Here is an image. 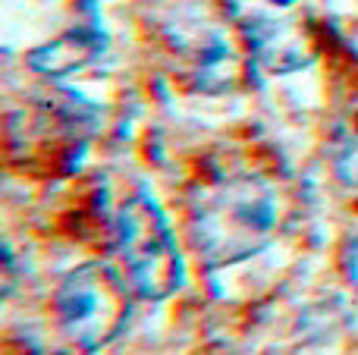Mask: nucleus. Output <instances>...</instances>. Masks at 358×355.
I'll use <instances>...</instances> for the list:
<instances>
[{
	"label": "nucleus",
	"instance_id": "nucleus-4",
	"mask_svg": "<svg viewBox=\"0 0 358 355\" xmlns=\"http://www.w3.org/2000/svg\"><path fill=\"white\" fill-rule=\"evenodd\" d=\"M242 29H245V41L252 54L273 73H296V69L308 66L315 57V44H311L308 31L292 19L248 16Z\"/></svg>",
	"mask_w": 358,
	"mask_h": 355
},
{
	"label": "nucleus",
	"instance_id": "nucleus-3",
	"mask_svg": "<svg viewBox=\"0 0 358 355\" xmlns=\"http://www.w3.org/2000/svg\"><path fill=\"white\" fill-rule=\"evenodd\" d=\"M117 249L129 283L142 299L161 302L182 287V255L164 211L145 195H132L117 217Z\"/></svg>",
	"mask_w": 358,
	"mask_h": 355
},
{
	"label": "nucleus",
	"instance_id": "nucleus-1",
	"mask_svg": "<svg viewBox=\"0 0 358 355\" xmlns=\"http://www.w3.org/2000/svg\"><path fill=\"white\" fill-rule=\"evenodd\" d=\"M283 198L261 176H227L208 186L189 211V239L198 261L229 268L258 255L280 230Z\"/></svg>",
	"mask_w": 358,
	"mask_h": 355
},
{
	"label": "nucleus",
	"instance_id": "nucleus-6",
	"mask_svg": "<svg viewBox=\"0 0 358 355\" xmlns=\"http://www.w3.org/2000/svg\"><path fill=\"white\" fill-rule=\"evenodd\" d=\"M343 274H346L349 287H352L358 296V236H352L343 245Z\"/></svg>",
	"mask_w": 358,
	"mask_h": 355
},
{
	"label": "nucleus",
	"instance_id": "nucleus-5",
	"mask_svg": "<svg viewBox=\"0 0 358 355\" xmlns=\"http://www.w3.org/2000/svg\"><path fill=\"white\" fill-rule=\"evenodd\" d=\"M104 48H107V35L98 29V22H88L63 31L48 44H38L25 57V63L41 75H69L92 66L104 54Z\"/></svg>",
	"mask_w": 358,
	"mask_h": 355
},
{
	"label": "nucleus",
	"instance_id": "nucleus-7",
	"mask_svg": "<svg viewBox=\"0 0 358 355\" xmlns=\"http://www.w3.org/2000/svg\"><path fill=\"white\" fill-rule=\"evenodd\" d=\"M258 3L271 6L273 13H286V10H292V6H296V0H258Z\"/></svg>",
	"mask_w": 358,
	"mask_h": 355
},
{
	"label": "nucleus",
	"instance_id": "nucleus-2",
	"mask_svg": "<svg viewBox=\"0 0 358 355\" xmlns=\"http://www.w3.org/2000/svg\"><path fill=\"white\" fill-rule=\"evenodd\" d=\"M129 289L104 261L69 270L54 293V314L63 337L85 352L104 349L129 321Z\"/></svg>",
	"mask_w": 358,
	"mask_h": 355
}]
</instances>
